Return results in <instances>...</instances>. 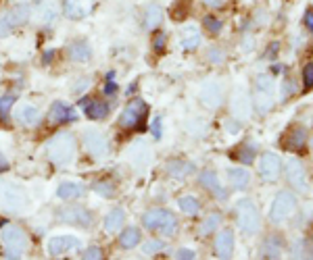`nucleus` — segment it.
<instances>
[{
    "label": "nucleus",
    "mask_w": 313,
    "mask_h": 260,
    "mask_svg": "<svg viewBox=\"0 0 313 260\" xmlns=\"http://www.w3.org/2000/svg\"><path fill=\"white\" fill-rule=\"evenodd\" d=\"M46 154L48 158L59 167H67L73 163L75 158V137L69 131H61L57 133L46 146Z\"/></svg>",
    "instance_id": "nucleus-1"
},
{
    "label": "nucleus",
    "mask_w": 313,
    "mask_h": 260,
    "mask_svg": "<svg viewBox=\"0 0 313 260\" xmlns=\"http://www.w3.org/2000/svg\"><path fill=\"white\" fill-rule=\"evenodd\" d=\"M27 202H29L27 192L21 185L6 181V179H0V211L11 213V215L23 213L27 208Z\"/></svg>",
    "instance_id": "nucleus-2"
},
{
    "label": "nucleus",
    "mask_w": 313,
    "mask_h": 260,
    "mask_svg": "<svg viewBox=\"0 0 313 260\" xmlns=\"http://www.w3.org/2000/svg\"><path fill=\"white\" fill-rule=\"evenodd\" d=\"M142 225L150 231H161L163 237H174L180 229V223L174 213L165 211V208H153L142 215Z\"/></svg>",
    "instance_id": "nucleus-3"
},
{
    "label": "nucleus",
    "mask_w": 313,
    "mask_h": 260,
    "mask_svg": "<svg viewBox=\"0 0 313 260\" xmlns=\"http://www.w3.org/2000/svg\"><path fill=\"white\" fill-rule=\"evenodd\" d=\"M0 242L4 248V258H21L29 246L27 233L19 225H4L0 231Z\"/></svg>",
    "instance_id": "nucleus-4"
},
{
    "label": "nucleus",
    "mask_w": 313,
    "mask_h": 260,
    "mask_svg": "<svg viewBox=\"0 0 313 260\" xmlns=\"http://www.w3.org/2000/svg\"><path fill=\"white\" fill-rule=\"evenodd\" d=\"M234 217H236V225L240 231H245L247 235H255L261 231V217L253 200H240L234 206Z\"/></svg>",
    "instance_id": "nucleus-5"
},
{
    "label": "nucleus",
    "mask_w": 313,
    "mask_h": 260,
    "mask_svg": "<svg viewBox=\"0 0 313 260\" xmlns=\"http://www.w3.org/2000/svg\"><path fill=\"white\" fill-rule=\"evenodd\" d=\"M274 79L267 73H261L255 77V87H253V104L257 106L259 115H267L274 108Z\"/></svg>",
    "instance_id": "nucleus-6"
},
{
    "label": "nucleus",
    "mask_w": 313,
    "mask_h": 260,
    "mask_svg": "<svg viewBox=\"0 0 313 260\" xmlns=\"http://www.w3.org/2000/svg\"><path fill=\"white\" fill-rule=\"evenodd\" d=\"M297 213V198L290 192H278L274 198V204L269 208V221L271 223H284Z\"/></svg>",
    "instance_id": "nucleus-7"
},
{
    "label": "nucleus",
    "mask_w": 313,
    "mask_h": 260,
    "mask_svg": "<svg viewBox=\"0 0 313 260\" xmlns=\"http://www.w3.org/2000/svg\"><path fill=\"white\" fill-rule=\"evenodd\" d=\"M82 142H84V148L88 150V154H92L98 161L109 156L111 152V146H109V139L107 135L100 131L96 127H86L82 131Z\"/></svg>",
    "instance_id": "nucleus-8"
},
{
    "label": "nucleus",
    "mask_w": 313,
    "mask_h": 260,
    "mask_svg": "<svg viewBox=\"0 0 313 260\" xmlns=\"http://www.w3.org/2000/svg\"><path fill=\"white\" fill-rule=\"evenodd\" d=\"M57 218L61 223L75 225V227H82V229H90L94 225V215L84 206H63L57 213Z\"/></svg>",
    "instance_id": "nucleus-9"
},
{
    "label": "nucleus",
    "mask_w": 313,
    "mask_h": 260,
    "mask_svg": "<svg viewBox=\"0 0 313 260\" xmlns=\"http://www.w3.org/2000/svg\"><path fill=\"white\" fill-rule=\"evenodd\" d=\"M284 173H286V181L290 183V187H295L297 192L307 194L309 192V179H307V171L299 158H288L284 165Z\"/></svg>",
    "instance_id": "nucleus-10"
},
{
    "label": "nucleus",
    "mask_w": 313,
    "mask_h": 260,
    "mask_svg": "<svg viewBox=\"0 0 313 260\" xmlns=\"http://www.w3.org/2000/svg\"><path fill=\"white\" fill-rule=\"evenodd\" d=\"M250 111H253V100H250L247 89H234V94L230 98V115L236 119L238 123H245L249 121L250 117Z\"/></svg>",
    "instance_id": "nucleus-11"
},
{
    "label": "nucleus",
    "mask_w": 313,
    "mask_h": 260,
    "mask_svg": "<svg viewBox=\"0 0 313 260\" xmlns=\"http://www.w3.org/2000/svg\"><path fill=\"white\" fill-rule=\"evenodd\" d=\"M198 100L203 102V106L215 111L224 104V87H221V82L217 79H207L200 86V92H198Z\"/></svg>",
    "instance_id": "nucleus-12"
},
{
    "label": "nucleus",
    "mask_w": 313,
    "mask_h": 260,
    "mask_svg": "<svg viewBox=\"0 0 313 260\" xmlns=\"http://www.w3.org/2000/svg\"><path fill=\"white\" fill-rule=\"evenodd\" d=\"M59 17V4L57 0H40L32 6V21L38 25H50Z\"/></svg>",
    "instance_id": "nucleus-13"
},
{
    "label": "nucleus",
    "mask_w": 313,
    "mask_h": 260,
    "mask_svg": "<svg viewBox=\"0 0 313 260\" xmlns=\"http://www.w3.org/2000/svg\"><path fill=\"white\" fill-rule=\"evenodd\" d=\"M144 113H146V104L142 100H134V102H129L124 108V113L119 115V125L125 127V129H134L140 121H142Z\"/></svg>",
    "instance_id": "nucleus-14"
},
{
    "label": "nucleus",
    "mask_w": 313,
    "mask_h": 260,
    "mask_svg": "<svg viewBox=\"0 0 313 260\" xmlns=\"http://www.w3.org/2000/svg\"><path fill=\"white\" fill-rule=\"evenodd\" d=\"M79 244L82 242H79V237H75V235H55V237L48 239V256L59 258L65 252H69V250L79 248Z\"/></svg>",
    "instance_id": "nucleus-15"
},
{
    "label": "nucleus",
    "mask_w": 313,
    "mask_h": 260,
    "mask_svg": "<svg viewBox=\"0 0 313 260\" xmlns=\"http://www.w3.org/2000/svg\"><path fill=\"white\" fill-rule=\"evenodd\" d=\"M73 121H77V115H75V111L67 102H61V100H57V102L50 104V111H48V123L50 125L73 123Z\"/></svg>",
    "instance_id": "nucleus-16"
},
{
    "label": "nucleus",
    "mask_w": 313,
    "mask_h": 260,
    "mask_svg": "<svg viewBox=\"0 0 313 260\" xmlns=\"http://www.w3.org/2000/svg\"><path fill=\"white\" fill-rule=\"evenodd\" d=\"M259 173L265 181H276L282 173V158L274 152H265L261 156V163H259Z\"/></svg>",
    "instance_id": "nucleus-17"
},
{
    "label": "nucleus",
    "mask_w": 313,
    "mask_h": 260,
    "mask_svg": "<svg viewBox=\"0 0 313 260\" xmlns=\"http://www.w3.org/2000/svg\"><path fill=\"white\" fill-rule=\"evenodd\" d=\"M63 11L67 15V19L71 21H79V19L88 17L94 11V0H65Z\"/></svg>",
    "instance_id": "nucleus-18"
},
{
    "label": "nucleus",
    "mask_w": 313,
    "mask_h": 260,
    "mask_svg": "<svg viewBox=\"0 0 313 260\" xmlns=\"http://www.w3.org/2000/svg\"><path fill=\"white\" fill-rule=\"evenodd\" d=\"M127 158H129V163H132V167L144 169L150 161H153V152H150L148 146L142 142V139H138V142H134L127 148Z\"/></svg>",
    "instance_id": "nucleus-19"
},
{
    "label": "nucleus",
    "mask_w": 313,
    "mask_h": 260,
    "mask_svg": "<svg viewBox=\"0 0 313 260\" xmlns=\"http://www.w3.org/2000/svg\"><path fill=\"white\" fill-rule=\"evenodd\" d=\"M79 108L84 111V115L88 119H92V121H100V119H105L109 115V104L107 102H98V100H92V98H82L79 100Z\"/></svg>",
    "instance_id": "nucleus-20"
},
{
    "label": "nucleus",
    "mask_w": 313,
    "mask_h": 260,
    "mask_svg": "<svg viewBox=\"0 0 313 260\" xmlns=\"http://www.w3.org/2000/svg\"><path fill=\"white\" fill-rule=\"evenodd\" d=\"M67 54L73 63H88L90 58H92V48H90L88 40L77 38L67 46Z\"/></svg>",
    "instance_id": "nucleus-21"
},
{
    "label": "nucleus",
    "mask_w": 313,
    "mask_h": 260,
    "mask_svg": "<svg viewBox=\"0 0 313 260\" xmlns=\"http://www.w3.org/2000/svg\"><path fill=\"white\" fill-rule=\"evenodd\" d=\"M234 231L232 229H224V231H219L217 237H215V254L217 258H230L232 252H234Z\"/></svg>",
    "instance_id": "nucleus-22"
},
{
    "label": "nucleus",
    "mask_w": 313,
    "mask_h": 260,
    "mask_svg": "<svg viewBox=\"0 0 313 260\" xmlns=\"http://www.w3.org/2000/svg\"><path fill=\"white\" fill-rule=\"evenodd\" d=\"M29 17H32V4L29 2H19L15 8H11V11L4 13V19L8 23H11V27H19L29 21Z\"/></svg>",
    "instance_id": "nucleus-23"
},
{
    "label": "nucleus",
    "mask_w": 313,
    "mask_h": 260,
    "mask_svg": "<svg viewBox=\"0 0 313 260\" xmlns=\"http://www.w3.org/2000/svg\"><path fill=\"white\" fill-rule=\"evenodd\" d=\"M198 181H200V185L207 187L209 192L213 194V196H217L219 200H226V198H228V192H226L224 187H221L215 171H203V173H200V177H198Z\"/></svg>",
    "instance_id": "nucleus-24"
},
{
    "label": "nucleus",
    "mask_w": 313,
    "mask_h": 260,
    "mask_svg": "<svg viewBox=\"0 0 313 260\" xmlns=\"http://www.w3.org/2000/svg\"><path fill=\"white\" fill-rule=\"evenodd\" d=\"M40 117H42V113H40V108L34 106V104H23V106H19L17 111H15V119L21 125H25V127L38 125Z\"/></svg>",
    "instance_id": "nucleus-25"
},
{
    "label": "nucleus",
    "mask_w": 313,
    "mask_h": 260,
    "mask_svg": "<svg viewBox=\"0 0 313 260\" xmlns=\"http://www.w3.org/2000/svg\"><path fill=\"white\" fill-rule=\"evenodd\" d=\"M86 194V187L84 183L79 181H63L59 187H57V196L61 200H77Z\"/></svg>",
    "instance_id": "nucleus-26"
},
{
    "label": "nucleus",
    "mask_w": 313,
    "mask_h": 260,
    "mask_svg": "<svg viewBox=\"0 0 313 260\" xmlns=\"http://www.w3.org/2000/svg\"><path fill=\"white\" fill-rule=\"evenodd\" d=\"M165 171H167V175H171L174 179H186L188 175H192L194 165H192V163H184V161H178V158H174V161H169V163L165 165Z\"/></svg>",
    "instance_id": "nucleus-27"
},
{
    "label": "nucleus",
    "mask_w": 313,
    "mask_h": 260,
    "mask_svg": "<svg viewBox=\"0 0 313 260\" xmlns=\"http://www.w3.org/2000/svg\"><path fill=\"white\" fill-rule=\"evenodd\" d=\"M200 44V32L194 25H186L180 32V46L184 50H194Z\"/></svg>",
    "instance_id": "nucleus-28"
},
{
    "label": "nucleus",
    "mask_w": 313,
    "mask_h": 260,
    "mask_svg": "<svg viewBox=\"0 0 313 260\" xmlns=\"http://www.w3.org/2000/svg\"><path fill=\"white\" fill-rule=\"evenodd\" d=\"M305 142H307V131L303 127H295V129H290L286 139L282 144H284L288 150H295V152H299V150L305 148Z\"/></svg>",
    "instance_id": "nucleus-29"
},
{
    "label": "nucleus",
    "mask_w": 313,
    "mask_h": 260,
    "mask_svg": "<svg viewBox=\"0 0 313 260\" xmlns=\"http://www.w3.org/2000/svg\"><path fill=\"white\" fill-rule=\"evenodd\" d=\"M124 225H125V211L124 208H113V211L105 217V231L107 233H117Z\"/></svg>",
    "instance_id": "nucleus-30"
},
{
    "label": "nucleus",
    "mask_w": 313,
    "mask_h": 260,
    "mask_svg": "<svg viewBox=\"0 0 313 260\" xmlns=\"http://www.w3.org/2000/svg\"><path fill=\"white\" fill-rule=\"evenodd\" d=\"M144 27L146 29H157L161 25V21H163V8H161L159 4H148L144 8Z\"/></svg>",
    "instance_id": "nucleus-31"
},
{
    "label": "nucleus",
    "mask_w": 313,
    "mask_h": 260,
    "mask_svg": "<svg viewBox=\"0 0 313 260\" xmlns=\"http://www.w3.org/2000/svg\"><path fill=\"white\" fill-rule=\"evenodd\" d=\"M255 152H257V144L255 142H245L236 150H232V158H236V161L245 163V165H250L255 161Z\"/></svg>",
    "instance_id": "nucleus-32"
},
{
    "label": "nucleus",
    "mask_w": 313,
    "mask_h": 260,
    "mask_svg": "<svg viewBox=\"0 0 313 260\" xmlns=\"http://www.w3.org/2000/svg\"><path fill=\"white\" fill-rule=\"evenodd\" d=\"M282 250H284V239L280 235H269L263 242V256L267 258H280Z\"/></svg>",
    "instance_id": "nucleus-33"
},
{
    "label": "nucleus",
    "mask_w": 313,
    "mask_h": 260,
    "mask_svg": "<svg viewBox=\"0 0 313 260\" xmlns=\"http://www.w3.org/2000/svg\"><path fill=\"white\" fill-rule=\"evenodd\" d=\"M140 229H136V227H127V229H124L121 231V235H119V246L124 248V250H134L138 244H140Z\"/></svg>",
    "instance_id": "nucleus-34"
},
{
    "label": "nucleus",
    "mask_w": 313,
    "mask_h": 260,
    "mask_svg": "<svg viewBox=\"0 0 313 260\" xmlns=\"http://www.w3.org/2000/svg\"><path fill=\"white\" fill-rule=\"evenodd\" d=\"M228 177H230V183L236 189H245L250 181V175H249V171H245V169H230Z\"/></svg>",
    "instance_id": "nucleus-35"
},
{
    "label": "nucleus",
    "mask_w": 313,
    "mask_h": 260,
    "mask_svg": "<svg viewBox=\"0 0 313 260\" xmlns=\"http://www.w3.org/2000/svg\"><path fill=\"white\" fill-rule=\"evenodd\" d=\"M178 206L184 215H196L200 208V202L194 196H182V198H178Z\"/></svg>",
    "instance_id": "nucleus-36"
},
{
    "label": "nucleus",
    "mask_w": 313,
    "mask_h": 260,
    "mask_svg": "<svg viewBox=\"0 0 313 260\" xmlns=\"http://www.w3.org/2000/svg\"><path fill=\"white\" fill-rule=\"evenodd\" d=\"M219 223H221V215L219 213H213V215H209L205 221H203V225H200V235H209V233H213L215 229L219 227Z\"/></svg>",
    "instance_id": "nucleus-37"
},
{
    "label": "nucleus",
    "mask_w": 313,
    "mask_h": 260,
    "mask_svg": "<svg viewBox=\"0 0 313 260\" xmlns=\"http://www.w3.org/2000/svg\"><path fill=\"white\" fill-rule=\"evenodd\" d=\"M94 192L98 196H103V198H113L115 192H117V187H115V183H111V181H96L94 183Z\"/></svg>",
    "instance_id": "nucleus-38"
},
{
    "label": "nucleus",
    "mask_w": 313,
    "mask_h": 260,
    "mask_svg": "<svg viewBox=\"0 0 313 260\" xmlns=\"http://www.w3.org/2000/svg\"><path fill=\"white\" fill-rule=\"evenodd\" d=\"M13 104H15V96H2L0 98V119H2V121L8 119V113H11Z\"/></svg>",
    "instance_id": "nucleus-39"
},
{
    "label": "nucleus",
    "mask_w": 313,
    "mask_h": 260,
    "mask_svg": "<svg viewBox=\"0 0 313 260\" xmlns=\"http://www.w3.org/2000/svg\"><path fill=\"white\" fill-rule=\"evenodd\" d=\"M161 250H165V242H161V239H148V242L142 246L144 254H157Z\"/></svg>",
    "instance_id": "nucleus-40"
},
{
    "label": "nucleus",
    "mask_w": 313,
    "mask_h": 260,
    "mask_svg": "<svg viewBox=\"0 0 313 260\" xmlns=\"http://www.w3.org/2000/svg\"><path fill=\"white\" fill-rule=\"evenodd\" d=\"M207 58H209V61L213 63V65H221V63L226 61V54H224V50H221V48L211 46L209 52H207Z\"/></svg>",
    "instance_id": "nucleus-41"
},
{
    "label": "nucleus",
    "mask_w": 313,
    "mask_h": 260,
    "mask_svg": "<svg viewBox=\"0 0 313 260\" xmlns=\"http://www.w3.org/2000/svg\"><path fill=\"white\" fill-rule=\"evenodd\" d=\"M313 87V63H307L303 67V89Z\"/></svg>",
    "instance_id": "nucleus-42"
},
{
    "label": "nucleus",
    "mask_w": 313,
    "mask_h": 260,
    "mask_svg": "<svg viewBox=\"0 0 313 260\" xmlns=\"http://www.w3.org/2000/svg\"><path fill=\"white\" fill-rule=\"evenodd\" d=\"M150 133H153L155 139L163 137V121H161V117H155L153 121H150Z\"/></svg>",
    "instance_id": "nucleus-43"
},
{
    "label": "nucleus",
    "mask_w": 313,
    "mask_h": 260,
    "mask_svg": "<svg viewBox=\"0 0 313 260\" xmlns=\"http://www.w3.org/2000/svg\"><path fill=\"white\" fill-rule=\"evenodd\" d=\"M203 25L209 29L211 34H217V32H221V21H219L217 17H211V15H209V17H205Z\"/></svg>",
    "instance_id": "nucleus-44"
},
{
    "label": "nucleus",
    "mask_w": 313,
    "mask_h": 260,
    "mask_svg": "<svg viewBox=\"0 0 313 260\" xmlns=\"http://www.w3.org/2000/svg\"><path fill=\"white\" fill-rule=\"evenodd\" d=\"M82 258H86V260H98V258H103V250H100L98 246L86 248L84 252H82Z\"/></svg>",
    "instance_id": "nucleus-45"
},
{
    "label": "nucleus",
    "mask_w": 313,
    "mask_h": 260,
    "mask_svg": "<svg viewBox=\"0 0 313 260\" xmlns=\"http://www.w3.org/2000/svg\"><path fill=\"white\" fill-rule=\"evenodd\" d=\"M295 92H297V84L292 82V79H286V82L282 84V98L286 100L290 94H295Z\"/></svg>",
    "instance_id": "nucleus-46"
},
{
    "label": "nucleus",
    "mask_w": 313,
    "mask_h": 260,
    "mask_svg": "<svg viewBox=\"0 0 313 260\" xmlns=\"http://www.w3.org/2000/svg\"><path fill=\"white\" fill-rule=\"evenodd\" d=\"M88 86H90V77H79L77 82L73 84V92L75 94H82V92H86V89H88Z\"/></svg>",
    "instance_id": "nucleus-47"
},
{
    "label": "nucleus",
    "mask_w": 313,
    "mask_h": 260,
    "mask_svg": "<svg viewBox=\"0 0 313 260\" xmlns=\"http://www.w3.org/2000/svg\"><path fill=\"white\" fill-rule=\"evenodd\" d=\"M174 256H176V258H188V260L196 258V254L192 252V250H188V248H182V250H178V252H176Z\"/></svg>",
    "instance_id": "nucleus-48"
},
{
    "label": "nucleus",
    "mask_w": 313,
    "mask_h": 260,
    "mask_svg": "<svg viewBox=\"0 0 313 260\" xmlns=\"http://www.w3.org/2000/svg\"><path fill=\"white\" fill-rule=\"evenodd\" d=\"M305 25L309 27V32L313 34V13H311V11L305 13Z\"/></svg>",
    "instance_id": "nucleus-49"
},
{
    "label": "nucleus",
    "mask_w": 313,
    "mask_h": 260,
    "mask_svg": "<svg viewBox=\"0 0 313 260\" xmlns=\"http://www.w3.org/2000/svg\"><path fill=\"white\" fill-rule=\"evenodd\" d=\"M4 171H8V161H6V156L0 152V173H4Z\"/></svg>",
    "instance_id": "nucleus-50"
},
{
    "label": "nucleus",
    "mask_w": 313,
    "mask_h": 260,
    "mask_svg": "<svg viewBox=\"0 0 313 260\" xmlns=\"http://www.w3.org/2000/svg\"><path fill=\"white\" fill-rule=\"evenodd\" d=\"M226 129H228L230 133H238V131H240V125H238V123H234V125H232L230 121H226Z\"/></svg>",
    "instance_id": "nucleus-51"
},
{
    "label": "nucleus",
    "mask_w": 313,
    "mask_h": 260,
    "mask_svg": "<svg viewBox=\"0 0 313 260\" xmlns=\"http://www.w3.org/2000/svg\"><path fill=\"white\" fill-rule=\"evenodd\" d=\"M163 44H165V36H157V40H155V48L161 52V48H163Z\"/></svg>",
    "instance_id": "nucleus-52"
},
{
    "label": "nucleus",
    "mask_w": 313,
    "mask_h": 260,
    "mask_svg": "<svg viewBox=\"0 0 313 260\" xmlns=\"http://www.w3.org/2000/svg\"><path fill=\"white\" fill-rule=\"evenodd\" d=\"M278 48H280V46H278V44L274 42V44H271V46H269V50H267V52H265V54H267L269 58H274V56H276V52H278Z\"/></svg>",
    "instance_id": "nucleus-53"
},
{
    "label": "nucleus",
    "mask_w": 313,
    "mask_h": 260,
    "mask_svg": "<svg viewBox=\"0 0 313 260\" xmlns=\"http://www.w3.org/2000/svg\"><path fill=\"white\" fill-rule=\"evenodd\" d=\"M205 4H209V6H221L224 4V0H203Z\"/></svg>",
    "instance_id": "nucleus-54"
},
{
    "label": "nucleus",
    "mask_w": 313,
    "mask_h": 260,
    "mask_svg": "<svg viewBox=\"0 0 313 260\" xmlns=\"http://www.w3.org/2000/svg\"><path fill=\"white\" fill-rule=\"evenodd\" d=\"M115 92H117V86H115V84H107L105 94H115Z\"/></svg>",
    "instance_id": "nucleus-55"
}]
</instances>
